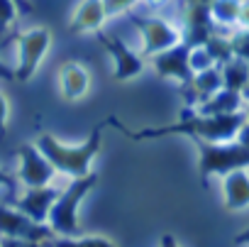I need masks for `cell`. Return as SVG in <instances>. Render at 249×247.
<instances>
[{
	"label": "cell",
	"mask_w": 249,
	"mask_h": 247,
	"mask_svg": "<svg viewBox=\"0 0 249 247\" xmlns=\"http://www.w3.org/2000/svg\"><path fill=\"white\" fill-rule=\"evenodd\" d=\"M115 122V117H107L103 122H98L95 130H90V135L86 137V142H81L78 147H71V145H64L59 142L56 137L52 135H39L37 137V147L39 152L56 167V171H64L73 179H81V176H88L93 174L90 171V159L100 152V142H103V130L105 125Z\"/></svg>",
	"instance_id": "cell-1"
},
{
	"label": "cell",
	"mask_w": 249,
	"mask_h": 247,
	"mask_svg": "<svg viewBox=\"0 0 249 247\" xmlns=\"http://www.w3.org/2000/svg\"><path fill=\"white\" fill-rule=\"evenodd\" d=\"M239 125V117L232 115H203V113H188L183 115L181 122L176 125H166V128H149L142 133H135L132 137L144 140V137H164V135H191L193 140H203V142H220L227 140L230 135H234Z\"/></svg>",
	"instance_id": "cell-2"
},
{
	"label": "cell",
	"mask_w": 249,
	"mask_h": 247,
	"mask_svg": "<svg viewBox=\"0 0 249 247\" xmlns=\"http://www.w3.org/2000/svg\"><path fill=\"white\" fill-rule=\"evenodd\" d=\"M95 184H98V174H88V176L73 179V184L59 193V198L52 206L49 220H47V225L52 228L56 237H81L83 230L76 220V208Z\"/></svg>",
	"instance_id": "cell-3"
},
{
	"label": "cell",
	"mask_w": 249,
	"mask_h": 247,
	"mask_svg": "<svg viewBox=\"0 0 249 247\" xmlns=\"http://www.w3.org/2000/svg\"><path fill=\"white\" fill-rule=\"evenodd\" d=\"M13 42L18 44V54H20L15 78L18 81H30L32 74L37 71V66L42 64L49 44H52V32L47 27H35V30H27L22 35H15Z\"/></svg>",
	"instance_id": "cell-4"
},
{
	"label": "cell",
	"mask_w": 249,
	"mask_h": 247,
	"mask_svg": "<svg viewBox=\"0 0 249 247\" xmlns=\"http://www.w3.org/2000/svg\"><path fill=\"white\" fill-rule=\"evenodd\" d=\"M198 145V152H200V162H198V169L203 176H210V174H227L237 167H244L249 164V152L247 150H237V147H217V145H210V142H203V140H196Z\"/></svg>",
	"instance_id": "cell-5"
},
{
	"label": "cell",
	"mask_w": 249,
	"mask_h": 247,
	"mask_svg": "<svg viewBox=\"0 0 249 247\" xmlns=\"http://www.w3.org/2000/svg\"><path fill=\"white\" fill-rule=\"evenodd\" d=\"M130 20L142 32V39H144L142 54H147V57H157L161 52H169V49L178 47V42H181V32L176 27H171L169 22L159 20V18H135V15H130Z\"/></svg>",
	"instance_id": "cell-6"
},
{
	"label": "cell",
	"mask_w": 249,
	"mask_h": 247,
	"mask_svg": "<svg viewBox=\"0 0 249 247\" xmlns=\"http://www.w3.org/2000/svg\"><path fill=\"white\" fill-rule=\"evenodd\" d=\"M0 237H22V240H35V242H49L54 232L49 225L32 220L18 208L0 206Z\"/></svg>",
	"instance_id": "cell-7"
},
{
	"label": "cell",
	"mask_w": 249,
	"mask_h": 247,
	"mask_svg": "<svg viewBox=\"0 0 249 247\" xmlns=\"http://www.w3.org/2000/svg\"><path fill=\"white\" fill-rule=\"evenodd\" d=\"M18 157H20V179L27 189L49 186V181L54 179L56 167L39 152L37 145H22L18 150Z\"/></svg>",
	"instance_id": "cell-8"
},
{
	"label": "cell",
	"mask_w": 249,
	"mask_h": 247,
	"mask_svg": "<svg viewBox=\"0 0 249 247\" xmlns=\"http://www.w3.org/2000/svg\"><path fill=\"white\" fill-rule=\"evenodd\" d=\"M95 37H98V42L110 52V57L115 59V71H112V78H115V81H130V78H135V76L142 74V69H144L142 59H140L130 47H124L122 39L107 37V35L100 32V30L95 32Z\"/></svg>",
	"instance_id": "cell-9"
},
{
	"label": "cell",
	"mask_w": 249,
	"mask_h": 247,
	"mask_svg": "<svg viewBox=\"0 0 249 247\" xmlns=\"http://www.w3.org/2000/svg\"><path fill=\"white\" fill-rule=\"evenodd\" d=\"M154 66L159 71V76L164 78H178L183 83L193 81V69H191V47H174L169 52H161L154 57Z\"/></svg>",
	"instance_id": "cell-10"
},
{
	"label": "cell",
	"mask_w": 249,
	"mask_h": 247,
	"mask_svg": "<svg viewBox=\"0 0 249 247\" xmlns=\"http://www.w3.org/2000/svg\"><path fill=\"white\" fill-rule=\"evenodd\" d=\"M59 198V191L52 189V186H37V189H27L25 196L15 198V208L22 210L25 215H30L32 220L37 223H47L49 220V213H52V206L54 201Z\"/></svg>",
	"instance_id": "cell-11"
},
{
	"label": "cell",
	"mask_w": 249,
	"mask_h": 247,
	"mask_svg": "<svg viewBox=\"0 0 249 247\" xmlns=\"http://www.w3.org/2000/svg\"><path fill=\"white\" fill-rule=\"evenodd\" d=\"M56 78H59V91L66 100H81L88 93L90 74L81 61H64Z\"/></svg>",
	"instance_id": "cell-12"
},
{
	"label": "cell",
	"mask_w": 249,
	"mask_h": 247,
	"mask_svg": "<svg viewBox=\"0 0 249 247\" xmlns=\"http://www.w3.org/2000/svg\"><path fill=\"white\" fill-rule=\"evenodd\" d=\"M105 18H107L105 0H83L69 25V30L71 32H98L100 25L105 22Z\"/></svg>",
	"instance_id": "cell-13"
},
{
	"label": "cell",
	"mask_w": 249,
	"mask_h": 247,
	"mask_svg": "<svg viewBox=\"0 0 249 247\" xmlns=\"http://www.w3.org/2000/svg\"><path fill=\"white\" fill-rule=\"evenodd\" d=\"M249 203V181L242 171H232L225 176V206L227 208H242Z\"/></svg>",
	"instance_id": "cell-14"
},
{
	"label": "cell",
	"mask_w": 249,
	"mask_h": 247,
	"mask_svg": "<svg viewBox=\"0 0 249 247\" xmlns=\"http://www.w3.org/2000/svg\"><path fill=\"white\" fill-rule=\"evenodd\" d=\"M49 247H115V242H110L107 237H95V235H88V237H52L47 242Z\"/></svg>",
	"instance_id": "cell-15"
},
{
	"label": "cell",
	"mask_w": 249,
	"mask_h": 247,
	"mask_svg": "<svg viewBox=\"0 0 249 247\" xmlns=\"http://www.w3.org/2000/svg\"><path fill=\"white\" fill-rule=\"evenodd\" d=\"M18 13H22V10L15 0H0V32H5L15 22Z\"/></svg>",
	"instance_id": "cell-16"
},
{
	"label": "cell",
	"mask_w": 249,
	"mask_h": 247,
	"mask_svg": "<svg viewBox=\"0 0 249 247\" xmlns=\"http://www.w3.org/2000/svg\"><path fill=\"white\" fill-rule=\"evenodd\" d=\"M210 13H213L217 20L230 22V20H234V15H237V3H234V0H215V5H213Z\"/></svg>",
	"instance_id": "cell-17"
},
{
	"label": "cell",
	"mask_w": 249,
	"mask_h": 247,
	"mask_svg": "<svg viewBox=\"0 0 249 247\" xmlns=\"http://www.w3.org/2000/svg\"><path fill=\"white\" fill-rule=\"evenodd\" d=\"M0 247H44V242L22 240V237H0Z\"/></svg>",
	"instance_id": "cell-18"
},
{
	"label": "cell",
	"mask_w": 249,
	"mask_h": 247,
	"mask_svg": "<svg viewBox=\"0 0 249 247\" xmlns=\"http://www.w3.org/2000/svg\"><path fill=\"white\" fill-rule=\"evenodd\" d=\"M135 3H137V0H105V10H107V15H115V13L130 10Z\"/></svg>",
	"instance_id": "cell-19"
},
{
	"label": "cell",
	"mask_w": 249,
	"mask_h": 247,
	"mask_svg": "<svg viewBox=\"0 0 249 247\" xmlns=\"http://www.w3.org/2000/svg\"><path fill=\"white\" fill-rule=\"evenodd\" d=\"M8 117H10V105H8V98L0 93V137L5 135V128H8Z\"/></svg>",
	"instance_id": "cell-20"
},
{
	"label": "cell",
	"mask_w": 249,
	"mask_h": 247,
	"mask_svg": "<svg viewBox=\"0 0 249 247\" xmlns=\"http://www.w3.org/2000/svg\"><path fill=\"white\" fill-rule=\"evenodd\" d=\"M161 247H181V245H178V240H176L174 235H169V232H166V235L161 237Z\"/></svg>",
	"instance_id": "cell-21"
},
{
	"label": "cell",
	"mask_w": 249,
	"mask_h": 247,
	"mask_svg": "<svg viewBox=\"0 0 249 247\" xmlns=\"http://www.w3.org/2000/svg\"><path fill=\"white\" fill-rule=\"evenodd\" d=\"M15 184H18V179H13L5 171H0V186H15Z\"/></svg>",
	"instance_id": "cell-22"
},
{
	"label": "cell",
	"mask_w": 249,
	"mask_h": 247,
	"mask_svg": "<svg viewBox=\"0 0 249 247\" xmlns=\"http://www.w3.org/2000/svg\"><path fill=\"white\" fill-rule=\"evenodd\" d=\"M0 78H5V81H13V78H15V71H10L8 66H3V64H0Z\"/></svg>",
	"instance_id": "cell-23"
},
{
	"label": "cell",
	"mask_w": 249,
	"mask_h": 247,
	"mask_svg": "<svg viewBox=\"0 0 249 247\" xmlns=\"http://www.w3.org/2000/svg\"><path fill=\"white\" fill-rule=\"evenodd\" d=\"M15 3L20 5V10H22V13H30V10H32V5L27 3V0H15Z\"/></svg>",
	"instance_id": "cell-24"
},
{
	"label": "cell",
	"mask_w": 249,
	"mask_h": 247,
	"mask_svg": "<svg viewBox=\"0 0 249 247\" xmlns=\"http://www.w3.org/2000/svg\"><path fill=\"white\" fill-rule=\"evenodd\" d=\"M147 3H149V5H154V8H157V5H164V3H166V0H147Z\"/></svg>",
	"instance_id": "cell-25"
}]
</instances>
